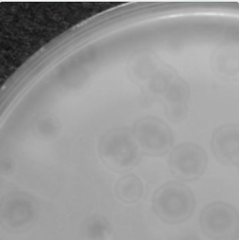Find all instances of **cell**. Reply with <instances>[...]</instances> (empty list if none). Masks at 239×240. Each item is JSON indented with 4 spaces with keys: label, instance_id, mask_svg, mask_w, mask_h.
Listing matches in <instances>:
<instances>
[{
    "label": "cell",
    "instance_id": "obj_1",
    "mask_svg": "<svg viewBox=\"0 0 239 240\" xmlns=\"http://www.w3.org/2000/svg\"><path fill=\"white\" fill-rule=\"evenodd\" d=\"M97 151L103 163L118 173L134 169L140 162L142 155L131 129L123 126L104 133L98 141Z\"/></svg>",
    "mask_w": 239,
    "mask_h": 240
},
{
    "label": "cell",
    "instance_id": "obj_2",
    "mask_svg": "<svg viewBox=\"0 0 239 240\" xmlns=\"http://www.w3.org/2000/svg\"><path fill=\"white\" fill-rule=\"evenodd\" d=\"M131 130L142 154L162 156L173 147L175 139L172 130L165 122L157 117L140 118L135 122Z\"/></svg>",
    "mask_w": 239,
    "mask_h": 240
},
{
    "label": "cell",
    "instance_id": "obj_3",
    "mask_svg": "<svg viewBox=\"0 0 239 240\" xmlns=\"http://www.w3.org/2000/svg\"><path fill=\"white\" fill-rule=\"evenodd\" d=\"M208 155L205 150L196 143L185 142L173 147L170 151L167 163L176 177L185 181L199 178L208 166Z\"/></svg>",
    "mask_w": 239,
    "mask_h": 240
},
{
    "label": "cell",
    "instance_id": "obj_4",
    "mask_svg": "<svg viewBox=\"0 0 239 240\" xmlns=\"http://www.w3.org/2000/svg\"><path fill=\"white\" fill-rule=\"evenodd\" d=\"M178 182L170 181L160 187L152 199L153 210L163 222L174 224L180 222L184 217L183 190Z\"/></svg>",
    "mask_w": 239,
    "mask_h": 240
},
{
    "label": "cell",
    "instance_id": "obj_5",
    "mask_svg": "<svg viewBox=\"0 0 239 240\" xmlns=\"http://www.w3.org/2000/svg\"><path fill=\"white\" fill-rule=\"evenodd\" d=\"M216 159L224 165L234 166L239 164V126L229 123L222 125L213 132L211 142Z\"/></svg>",
    "mask_w": 239,
    "mask_h": 240
},
{
    "label": "cell",
    "instance_id": "obj_6",
    "mask_svg": "<svg viewBox=\"0 0 239 240\" xmlns=\"http://www.w3.org/2000/svg\"><path fill=\"white\" fill-rule=\"evenodd\" d=\"M165 99L166 116L171 122H180L188 113L190 90L186 82L177 75L166 91Z\"/></svg>",
    "mask_w": 239,
    "mask_h": 240
},
{
    "label": "cell",
    "instance_id": "obj_7",
    "mask_svg": "<svg viewBox=\"0 0 239 240\" xmlns=\"http://www.w3.org/2000/svg\"><path fill=\"white\" fill-rule=\"evenodd\" d=\"M116 186L117 197L126 203L136 202L140 199L143 194L142 182L138 175L133 173H128L121 177Z\"/></svg>",
    "mask_w": 239,
    "mask_h": 240
},
{
    "label": "cell",
    "instance_id": "obj_8",
    "mask_svg": "<svg viewBox=\"0 0 239 240\" xmlns=\"http://www.w3.org/2000/svg\"><path fill=\"white\" fill-rule=\"evenodd\" d=\"M176 75V74H171L164 71L156 73L153 75L150 81V88L156 93L164 92L166 91Z\"/></svg>",
    "mask_w": 239,
    "mask_h": 240
}]
</instances>
